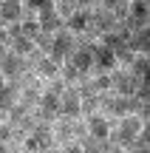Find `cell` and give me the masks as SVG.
Listing matches in <instances>:
<instances>
[{
    "label": "cell",
    "instance_id": "cell-1",
    "mask_svg": "<svg viewBox=\"0 0 150 153\" xmlns=\"http://www.w3.org/2000/svg\"><path fill=\"white\" fill-rule=\"evenodd\" d=\"M145 128V122L139 119V114H125V116H119L116 122H113V128H111V145H113V150H133V139H136V133Z\"/></svg>",
    "mask_w": 150,
    "mask_h": 153
},
{
    "label": "cell",
    "instance_id": "cell-2",
    "mask_svg": "<svg viewBox=\"0 0 150 153\" xmlns=\"http://www.w3.org/2000/svg\"><path fill=\"white\" fill-rule=\"evenodd\" d=\"M51 148H57V139H54V125H51V122H43V119H40L37 125H34V131L23 136V150L37 153V150H51Z\"/></svg>",
    "mask_w": 150,
    "mask_h": 153
},
{
    "label": "cell",
    "instance_id": "cell-3",
    "mask_svg": "<svg viewBox=\"0 0 150 153\" xmlns=\"http://www.w3.org/2000/svg\"><path fill=\"white\" fill-rule=\"evenodd\" d=\"M77 45H79V37L62 26V28H57V31H54V45H51L48 57H54V62H60V65H62L65 60H71V54L77 51Z\"/></svg>",
    "mask_w": 150,
    "mask_h": 153
},
{
    "label": "cell",
    "instance_id": "cell-4",
    "mask_svg": "<svg viewBox=\"0 0 150 153\" xmlns=\"http://www.w3.org/2000/svg\"><path fill=\"white\" fill-rule=\"evenodd\" d=\"M34 114H37V119H43V122H54L57 116H60V94H54L51 88H43Z\"/></svg>",
    "mask_w": 150,
    "mask_h": 153
},
{
    "label": "cell",
    "instance_id": "cell-5",
    "mask_svg": "<svg viewBox=\"0 0 150 153\" xmlns=\"http://www.w3.org/2000/svg\"><path fill=\"white\" fill-rule=\"evenodd\" d=\"M111 79H113V91L122 94V97H133L136 88H139V79L133 76V71L130 68H122V65H116L111 71Z\"/></svg>",
    "mask_w": 150,
    "mask_h": 153
},
{
    "label": "cell",
    "instance_id": "cell-6",
    "mask_svg": "<svg viewBox=\"0 0 150 153\" xmlns=\"http://www.w3.org/2000/svg\"><path fill=\"white\" fill-rule=\"evenodd\" d=\"M60 114L62 116H82V102H79V88L77 85H65V91L60 94Z\"/></svg>",
    "mask_w": 150,
    "mask_h": 153
},
{
    "label": "cell",
    "instance_id": "cell-7",
    "mask_svg": "<svg viewBox=\"0 0 150 153\" xmlns=\"http://www.w3.org/2000/svg\"><path fill=\"white\" fill-rule=\"evenodd\" d=\"M147 20H150V0H130V9H128V17H125V26L133 31V28L147 26Z\"/></svg>",
    "mask_w": 150,
    "mask_h": 153
},
{
    "label": "cell",
    "instance_id": "cell-8",
    "mask_svg": "<svg viewBox=\"0 0 150 153\" xmlns=\"http://www.w3.org/2000/svg\"><path fill=\"white\" fill-rule=\"evenodd\" d=\"M116 65H119L116 62V51H113L111 45H105L102 40H96V45H94V71H113Z\"/></svg>",
    "mask_w": 150,
    "mask_h": 153
},
{
    "label": "cell",
    "instance_id": "cell-9",
    "mask_svg": "<svg viewBox=\"0 0 150 153\" xmlns=\"http://www.w3.org/2000/svg\"><path fill=\"white\" fill-rule=\"evenodd\" d=\"M20 99V79H3L0 82V111H9Z\"/></svg>",
    "mask_w": 150,
    "mask_h": 153
},
{
    "label": "cell",
    "instance_id": "cell-10",
    "mask_svg": "<svg viewBox=\"0 0 150 153\" xmlns=\"http://www.w3.org/2000/svg\"><path fill=\"white\" fill-rule=\"evenodd\" d=\"M37 20H40V28H43V31H57V28L65 26V20L57 14L54 3H51V6H43V9L37 11Z\"/></svg>",
    "mask_w": 150,
    "mask_h": 153
},
{
    "label": "cell",
    "instance_id": "cell-11",
    "mask_svg": "<svg viewBox=\"0 0 150 153\" xmlns=\"http://www.w3.org/2000/svg\"><path fill=\"white\" fill-rule=\"evenodd\" d=\"M88 23H91V9H77L71 17H65V28L74 31L77 37L88 34Z\"/></svg>",
    "mask_w": 150,
    "mask_h": 153
},
{
    "label": "cell",
    "instance_id": "cell-12",
    "mask_svg": "<svg viewBox=\"0 0 150 153\" xmlns=\"http://www.w3.org/2000/svg\"><path fill=\"white\" fill-rule=\"evenodd\" d=\"M34 71H37V76H40L43 82H51V79L60 76V62H54V57L43 54L37 62H34Z\"/></svg>",
    "mask_w": 150,
    "mask_h": 153
},
{
    "label": "cell",
    "instance_id": "cell-13",
    "mask_svg": "<svg viewBox=\"0 0 150 153\" xmlns=\"http://www.w3.org/2000/svg\"><path fill=\"white\" fill-rule=\"evenodd\" d=\"M0 17L3 23H17L26 17V6L23 0H0Z\"/></svg>",
    "mask_w": 150,
    "mask_h": 153
},
{
    "label": "cell",
    "instance_id": "cell-14",
    "mask_svg": "<svg viewBox=\"0 0 150 153\" xmlns=\"http://www.w3.org/2000/svg\"><path fill=\"white\" fill-rule=\"evenodd\" d=\"M9 48L14 51V54H20V57H28L34 48H37V43H34V37H26V34H20V37L9 40Z\"/></svg>",
    "mask_w": 150,
    "mask_h": 153
},
{
    "label": "cell",
    "instance_id": "cell-15",
    "mask_svg": "<svg viewBox=\"0 0 150 153\" xmlns=\"http://www.w3.org/2000/svg\"><path fill=\"white\" fill-rule=\"evenodd\" d=\"M60 76L68 82V85H79V82H82L85 76H91V74H82L77 65H74V62H68V60H65V62L60 65Z\"/></svg>",
    "mask_w": 150,
    "mask_h": 153
},
{
    "label": "cell",
    "instance_id": "cell-16",
    "mask_svg": "<svg viewBox=\"0 0 150 153\" xmlns=\"http://www.w3.org/2000/svg\"><path fill=\"white\" fill-rule=\"evenodd\" d=\"M20 26H23V34L26 37H37L40 34V20H37V14H26L20 20Z\"/></svg>",
    "mask_w": 150,
    "mask_h": 153
},
{
    "label": "cell",
    "instance_id": "cell-17",
    "mask_svg": "<svg viewBox=\"0 0 150 153\" xmlns=\"http://www.w3.org/2000/svg\"><path fill=\"white\" fill-rule=\"evenodd\" d=\"M133 150H150V125H145L133 139Z\"/></svg>",
    "mask_w": 150,
    "mask_h": 153
},
{
    "label": "cell",
    "instance_id": "cell-18",
    "mask_svg": "<svg viewBox=\"0 0 150 153\" xmlns=\"http://www.w3.org/2000/svg\"><path fill=\"white\" fill-rule=\"evenodd\" d=\"M34 43H37V48H43L45 54H48L51 45H54V31H43V28H40V34L34 37Z\"/></svg>",
    "mask_w": 150,
    "mask_h": 153
},
{
    "label": "cell",
    "instance_id": "cell-19",
    "mask_svg": "<svg viewBox=\"0 0 150 153\" xmlns=\"http://www.w3.org/2000/svg\"><path fill=\"white\" fill-rule=\"evenodd\" d=\"M133 57H136V51L130 48V45H122V48H116V62L122 68H128L130 62H133Z\"/></svg>",
    "mask_w": 150,
    "mask_h": 153
},
{
    "label": "cell",
    "instance_id": "cell-20",
    "mask_svg": "<svg viewBox=\"0 0 150 153\" xmlns=\"http://www.w3.org/2000/svg\"><path fill=\"white\" fill-rule=\"evenodd\" d=\"M54 0H23V6H26V14H37L43 6H51Z\"/></svg>",
    "mask_w": 150,
    "mask_h": 153
},
{
    "label": "cell",
    "instance_id": "cell-21",
    "mask_svg": "<svg viewBox=\"0 0 150 153\" xmlns=\"http://www.w3.org/2000/svg\"><path fill=\"white\" fill-rule=\"evenodd\" d=\"M6 28H9V40H14V37H20V34H23L20 20H17V23H6Z\"/></svg>",
    "mask_w": 150,
    "mask_h": 153
},
{
    "label": "cell",
    "instance_id": "cell-22",
    "mask_svg": "<svg viewBox=\"0 0 150 153\" xmlns=\"http://www.w3.org/2000/svg\"><path fill=\"white\" fill-rule=\"evenodd\" d=\"M94 6H102V0H77V9H94Z\"/></svg>",
    "mask_w": 150,
    "mask_h": 153
},
{
    "label": "cell",
    "instance_id": "cell-23",
    "mask_svg": "<svg viewBox=\"0 0 150 153\" xmlns=\"http://www.w3.org/2000/svg\"><path fill=\"white\" fill-rule=\"evenodd\" d=\"M0 43L9 45V28H6V23H0Z\"/></svg>",
    "mask_w": 150,
    "mask_h": 153
},
{
    "label": "cell",
    "instance_id": "cell-24",
    "mask_svg": "<svg viewBox=\"0 0 150 153\" xmlns=\"http://www.w3.org/2000/svg\"><path fill=\"white\" fill-rule=\"evenodd\" d=\"M6 150H9V145H6V142H0V153H6Z\"/></svg>",
    "mask_w": 150,
    "mask_h": 153
},
{
    "label": "cell",
    "instance_id": "cell-25",
    "mask_svg": "<svg viewBox=\"0 0 150 153\" xmlns=\"http://www.w3.org/2000/svg\"><path fill=\"white\" fill-rule=\"evenodd\" d=\"M3 79H6V76H3V71H0V82H3Z\"/></svg>",
    "mask_w": 150,
    "mask_h": 153
},
{
    "label": "cell",
    "instance_id": "cell-26",
    "mask_svg": "<svg viewBox=\"0 0 150 153\" xmlns=\"http://www.w3.org/2000/svg\"><path fill=\"white\" fill-rule=\"evenodd\" d=\"M0 23H3V17H0Z\"/></svg>",
    "mask_w": 150,
    "mask_h": 153
}]
</instances>
